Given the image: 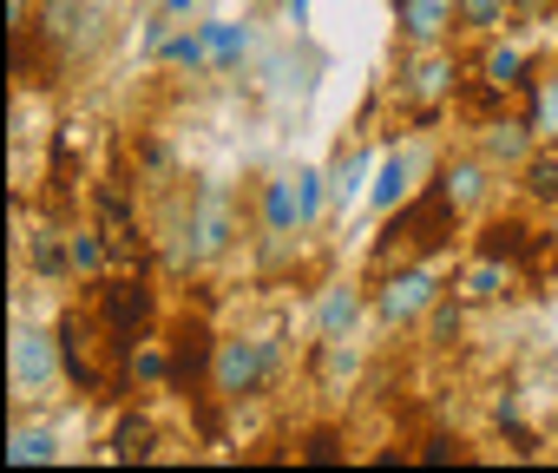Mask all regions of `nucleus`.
I'll return each mask as SVG.
<instances>
[{"instance_id":"f257e3e1","label":"nucleus","mask_w":558,"mask_h":473,"mask_svg":"<svg viewBox=\"0 0 558 473\" xmlns=\"http://www.w3.org/2000/svg\"><path fill=\"white\" fill-rule=\"evenodd\" d=\"M460 230H466V210H460V204L447 197V184L434 178V184H421L401 210H388L375 257L388 264V257H395V244H408L414 257H440V251H453V244H460Z\"/></svg>"},{"instance_id":"dca6fc26","label":"nucleus","mask_w":558,"mask_h":473,"mask_svg":"<svg viewBox=\"0 0 558 473\" xmlns=\"http://www.w3.org/2000/svg\"><path fill=\"white\" fill-rule=\"evenodd\" d=\"M375 310V296L362 283H329L316 303V336H355V323Z\"/></svg>"},{"instance_id":"e433bc0d","label":"nucleus","mask_w":558,"mask_h":473,"mask_svg":"<svg viewBox=\"0 0 558 473\" xmlns=\"http://www.w3.org/2000/svg\"><path fill=\"white\" fill-rule=\"evenodd\" d=\"M414 460H434V466H440V460H466V440H460V434H427Z\"/></svg>"},{"instance_id":"f3484780","label":"nucleus","mask_w":558,"mask_h":473,"mask_svg":"<svg viewBox=\"0 0 558 473\" xmlns=\"http://www.w3.org/2000/svg\"><path fill=\"white\" fill-rule=\"evenodd\" d=\"M256 217H263L269 237H296V230H303V210H296V171L263 178V191H256Z\"/></svg>"},{"instance_id":"473e14b6","label":"nucleus","mask_w":558,"mask_h":473,"mask_svg":"<svg viewBox=\"0 0 558 473\" xmlns=\"http://www.w3.org/2000/svg\"><path fill=\"white\" fill-rule=\"evenodd\" d=\"M525 125H532L538 138H558V73L525 86Z\"/></svg>"},{"instance_id":"b1692460","label":"nucleus","mask_w":558,"mask_h":473,"mask_svg":"<svg viewBox=\"0 0 558 473\" xmlns=\"http://www.w3.org/2000/svg\"><path fill=\"white\" fill-rule=\"evenodd\" d=\"M519 191H525L532 204H558V138L532 145V158L519 165Z\"/></svg>"},{"instance_id":"a211bd4d","label":"nucleus","mask_w":558,"mask_h":473,"mask_svg":"<svg viewBox=\"0 0 558 473\" xmlns=\"http://www.w3.org/2000/svg\"><path fill=\"white\" fill-rule=\"evenodd\" d=\"M480 80H486L493 93H525V86H532V60H525V47H512L506 34H493L486 53H480Z\"/></svg>"},{"instance_id":"4c0bfd02","label":"nucleus","mask_w":558,"mask_h":473,"mask_svg":"<svg viewBox=\"0 0 558 473\" xmlns=\"http://www.w3.org/2000/svg\"><path fill=\"white\" fill-rule=\"evenodd\" d=\"M138 165H145L151 178H158V171H171V145H165L158 132H145V138H138Z\"/></svg>"},{"instance_id":"423d86ee","label":"nucleus","mask_w":558,"mask_h":473,"mask_svg":"<svg viewBox=\"0 0 558 473\" xmlns=\"http://www.w3.org/2000/svg\"><path fill=\"white\" fill-rule=\"evenodd\" d=\"M8 375H14V401H47L53 381H66V368H60V336H53V329H34L27 316H14Z\"/></svg>"},{"instance_id":"39448f33","label":"nucleus","mask_w":558,"mask_h":473,"mask_svg":"<svg viewBox=\"0 0 558 473\" xmlns=\"http://www.w3.org/2000/svg\"><path fill=\"white\" fill-rule=\"evenodd\" d=\"M440 290H447V283L434 277L427 257H421V264H401V270L388 264L381 283H375V323H381V329H421V316L440 303Z\"/></svg>"},{"instance_id":"bb28decb","label":"nucleus","mask_w":558,"mask_h":473,"mask_svg":"<svg viewBox=\"0 0 558 473\" xmlns=\"http://www.w3.org/2000/svg\"><path fill=\"white\" fill-rule=\"evenodd\" d=\"M460 329H466V296H460V290H440V303L421 316V336H427L434 349H453Z\"/></svg>"},{"instance_id":"2eb2a0df","label":"nucleus","mask_w":558,"mask_h":473,"mask_svg":"<svg viewBox=\"0 0 558 473\" xmlns=\"http://www.w3.org/2000/svg\"><path fill=\"white\" fill-rule=\"evenodd\" d=\"M310 375H316L323 395H349L362 381V342L355 336H323L316 355H310Z\"/></svg>"},{"instance_id":"6e6552de","label":"nucleus","mask_w":558,"mask_h":473,"mask_svg":"<svg viewBox=\"0 0 558 473\" xmlns=\"http://www.w3.org/2000/svg\"><path fill=\"white\" fill-rule=\"evenodd\" d=\"M453 93H460L453 47H401V80H395V99L401 106H440Z\"/></svg>"},{"instance_id":"a878e982","label":"nucleus","mask_w":558,"mask_h":473,"mask_svg":"<svg viewBox=\"0 0 558 473\" xmlns=\"http://www.w3.org/2000/svg\"><path fill=\"white\" fill-rule=\"evenodd\" d=\"M512 21H519L512 0H460V34H473V40L512 34Z\"/></svg>"},{"instance_id":"f03ea898","label":"nucleus","mask_w":558,"mask_h":473,"mask_svg":"<svg viewBox=\"0 0 558 473\" xmlns=\"http://www.w3.org/2000/svg\"><path fill=\"white\" fill-rule=\"evenodd\" d=\"M230 244H236V204H230V191L223 184H197L191 191V210H184V251H178V264L184 270H204Z\"/></svg>"},{"instance_id":"4be33fe9","label":"nucleus","mask_w":558,"mask_h":473,"mask_svg":"<svg viewBox=\"0 0 558 473\" xmlns=\"http://www.w3.org/2000/svg\"><path fill=\"white\" fill-rule=\"evenodd\" d=\"M106 453H112V460H151V453H158V427H151L138 408H119V421H112V434H106Z\"/></svg>"},{"instance_id":"ddd939ff","label":"nucleus","mask_w":558,"mask_h":473,"mask_svg":"<svg viewBox=\"0 0 558 473\" xmlns=\"http://www.w3.org/2000/svg\"><path fill=\"white\" fill-rule=\"evenodd\" d=\"M421 171H427V158H421L414 145H401V151H381V165H375V184H368V204H375L381 217H388V210H401V204L421 191V184H414Z\"/></svg>"},{"instance_id":"7c9ffc66","label":"nucleus","mask_w":558,"mask_h":473,"mask_svg":"<svg viewBox=\"0 0 558 473\" xmlns=\"http://www.w3.org/2000/svg\"><path fill=\"white\" fill-rule=\"evenodd\" d=\"M329 204H336V191H329V171H316V165H296V210H303V230H316Z\"/></svg>"},{"instance_id":"7ed1b4c3","label":"nucleus","mask_w":558,"mask_h":473,"mask_svg":"<svg viewBox=\"0 0 558 473\" xmlns=\"http://www.w3.org/2000/svg\"><path fill=\"white\" fill-rule=\"evenodd\" d=\"M276 362H283V342H276V336H217V362H210L217 401L256 395V388L276 375Z\"/></svg>"},{"instance_id":"f704fd0d","label":"nucleus","mask_w":558,"mask_h":473,"mask_svg":"<svg viewBox=\"0 0 558 473\" xmlns=\"http://www.w3.org/2000/svg\"><path fill=\"white\" fill-rule=\"evenodd\" d=\"M296 460H310V466H336V460H349V434H342V427H310V434L296 440Z\"/></svg>"},{"instance_id":"c85d7f7f","label":"nucleus","mask_w":558,"mask_h":473,"mask_svg":"<svg viewBox=\"0 0 558 473\" xmlns=\"http://www.w3.org/2000/svg\"><path fill=\"white\" fill-rule=\"evenodd\" d=\"M8 460H14V466H47V460H60L53 427H27V421H14V434H8Z\"/></svg>"},{"instance_id":"5701e85b","label":"nucleus","mask_w":558,"mask_h":473,"mask_svg":"<svg viewBox=\"0 0 558 473\" xmlns=\"http://www.w3.org/2000/svg\"><path fill=\"white\" fill-rule=\"evenodd\" d=\"M119 375H125V381H151V388H165V381H171V342L138 336V342L119 355Z\"/></svg>"},{"instance_id":"2f4dec72","label":"nucleus","mask_w":558,"mask_h":473,"mask_svg":"<svg viewBox=\"0 0 558 473\" xmlns=\"http://www.w3.org/2000/svg\"><path fill=\"white\" fill-rule=\"evenodd\" d=\"M27 264H34V277H47V283L73 277V257H66V237H53V230L40 223V230H34V244H27Z\"/></svg>"},{"instance_id":"ea45409f","label":"nucleus","mask_w":558,"mask_h":473,"mask_svg":"<svg viewBox=\"0 0 558 473\" xmlns=\"http://www.w3.org/2000/svg\"><path fill=\"white\" fill-rule=\"evenodd\" d=\"M283 8H290V21H296V27H310V0H283Z\"/></svg>"},{"instance_id":"aec40b11","label":"nucleus","mask_w":558,"mask_h":473,"mask_svg":"<svg viewBox=\"0 0 558 473\" xmlns=\"http://www.w3.org/2000/svg\"><path fill=\"white\" fill-rule=\"evenodd\" d=\"M532 145H538V132H532L525 119H512V125H506V119H493V125H486V138H480V158H486L493 171H499V165H512V171H519V165L532 158Z\"/></svg>"},{"instance_id":"cd10ccee","label":"nucleus","mask_w":558,"mask_h":473,"mask_svg":"<svg viewBox=\"0 0 558 473\" xmlns=\"http://www.w3.org/2000/svg\"><path fill=\"white\" fill-rule=\"evenodd\" d=\"M506 270H512V264H499V257H473L453 290H460L466 303H499V296H506Z\"/></svg>"},{"instance_id":"393cba45","label":"nucleus","mask_w":558,"mask_h":473,"mask_svg":"<svg viewBox=\"0 0 558 473\" xmlns=\"http://www.w3.org/2000/svg\"><path fill=\"white\" fill-rule=\"evenodd\" d=\"M66 257H73V277H106L119 257H112V244H106V230L99 223H80L73 237H66Z\"/></svg>"},{"instance_id":"4468645a","label":"nucleus","mask_w":558,"mask_h":473,"mask_svg":"<svg viewBox=\"0 0 558 473\" xmlns=\"http://www.w3.org/2000/svg\"><path fill=\"white\" fill-rule=\"evenodd\" d=\"M434 178L447 184V197L466 210V217H480L486 210V191H493V165L480 158V151H460V158H440L434 165Z\"/></svg>"},{"instance_id":"6ab92c4d","label":"nucleus","mask_w":558,"mask_h":473,"mask_svg":"<svg viewBox=\"0 0 558 473\" xmlns=\"http://www.w3.org/2000/svg\"><path fill=\"white\" fill-rule=\"evenodd\" d=\"M375 145H342V158L329 165V191H336V210H349V204H362L368 197V184H375Z\"/></svg>"},{"instance_id":"c9c22d12","label":"nucleus","mask_w":558,"mask_h":473,"mask_svg":"<svg viewBox=\"0 0 558 473\" xmlns=\"http://www.w3.org/2000/svg\"><path fill=\"white\" fill-rule=\"evenodd\" d=\"M73 27H86V0H47L40 8V34L47 40H66Z\"/></svg>"},{"instance_id":"1a4fd4ad","label":"nucleus","mask_w":558,"mask_h":473,"mask_svg":"<svg viewBox=\"0 0 558 473\" xmlns=\"http://www.w3.org/2000/svg\"><path fill=\"white\" fill-rule=\"evenodd\" d=\"M93 223L106 230V244H112V257H119V264H138L145 230H138V210H132L125 184H93Z\"/></svg>"},{"instance_id":"9d476101","label":"nucleus","mask_w":558,"mask_h":473,"mask_svg":"<svg viewBox=\"0 0 558 473\" xmlns=\"http://www.w3.org/2000/svg\"><path fill=\"white\" fill-rule=\"evenodd\" d=\"M210 362H217V336H210L204 323H191V316H184V323H178V336H171V381H165V388H171L178 401H191V395H197V381L210 375Z\"/></svg>"},{"instance_id":"20e7f679","label":"nucleus","mask_w":558,"mask_h":473,"mask_svg":"<svg viewBox=\"0 0 558 473\" xmlns=\"http://www.w3.org/2000/svg\"><path fill=\"white\" fill-rule=\"evenodd\" d=\"M53 336H60V368H66V388H73V395H106L99 342H112V336H106L99 310L66 303V310H60V323H53Z\"/></svg>"},{"instance_id":"72a5a7b5","label":"nucleus","mask_w":558,"mask_h":473,"mask_svg":"<svg viewBox=\"0 0 558 473\" xmlns=\"http://www.w3.org/2000/svg\"><path fill=\"white\" fill-rule=\"evenodd\" d=\"M80 138H86L80 125H60V132H53V165H47L53 197H60V191H73V171H80Z\"/></svg>"},{"instance_id":"58836bf2","label":"nucleus","mask_w":558,"mask_h":473,"mask_svg":"<svg viewBox=\"0 0 558 473\" xmlns=\"http://www.w3.org/2000/svg\"><path fill=\"white\" fill-rule=\"evenodd\" d=\"M158 8H165V14H171V21H191V14H197V8H204V0H158Z\"/></svg>"},{"instance_id":"0eeeda50","label":"nucleus","mask_w":558,"mask_h":473,"mask_svg":"<svg viewBox=\"0 0 558 473\" xmlns=\"http://www.w3.org/2000/svg\"><path fill=\"white\" fill-rule=\"evenodd\" d=\"M93 310H99V323H106V336H112V349L125 355L145 329H151V283L145 277H93Z\"/></svg>"},{"instance_id":"9b49d317","label":"nucleus","mask_w":558,"mask_h":473,"mask_svg":"<svg viewBox=\"0 0 558 473\" xmlns=\"http://www.w3.org/2000/svg\"><path fill=\"white\" fill-rule=\"evenodd\" d=\"M401 47H447L460 34V0H395Z\"/></svg>"},{"instance_id":"f8f14e48","label":"nucleus","mask_w":558,"mask_h":473,"mask_svg":"<svg viewBox=\"0 0 558 473\" xmlns=\"http://www.w3.org/2000/svg\"><path fill=\"white\" fill-rule=\"evenodd\" d=\"M545 251V237L525 223V217H480V237H473V257H499V264H532Z\"/></svg>"},{"instance_id":"c756f323","label":"nucleus","mask_w":558,"mask_h":473,"mask_svg":"<svg viewBox=\"0 0 558 473\" xmlns=\"http://www.w3.org/2000/svg\"><path fill=\"white\" fill-rule=\"evenodd\" d=\"M158 66H171V73H210V40H204V27H178Z\"/></svg>"},{"instance_id":"412c9836","label":"nucleus","mask_w":558,"mask_h":473,"mask_svg":"<svg viewBox=\"0 0 558 473\" xmlns=\"http://www.w3.org/2000/svg\"><path fill=\"white\" fill-rule=\"evenodd\" d=\"M204 40H210V73H236L256 53V34L243 21H204Z\"/></svg>"}]
</instances>
